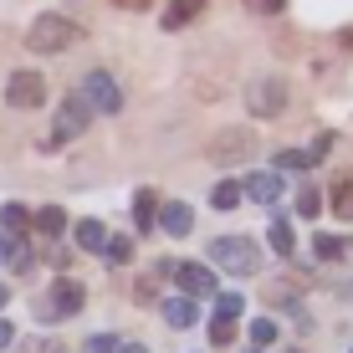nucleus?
Listing matches in <instances>:
<instances>
[{
  "instance_id": "1",
  "label": "nucleus",
  "mask_w": 353,
  "mask_h": 353,
  "mask_svg": "<svg viewBox=\"0 0 353 353\" xmlns=\"http://www.w3.org/2000/svg\"><path fill=\"white\" fill-rule=\"evenodd\" d=\"M77 41H82V26L72 16H57V10L36 16L31 31H26V46L41 52V57H57V52H67V46H77Z\"/></svg>"
},
{
  "instance_id": "2",
  "label": "nucleus",
  "mask_w": 353,
  "mask_h": 353,
  "mask_svg": "<svg viewBox=\"0 0 353 353\" xmlns=\"http://www.w3.org/2000/svg\"><path fill=\"white\" fill-rule=\"evenodd\" d=\"M210 261L225 266V272H236V276L261 272V251H256V241H251V236H221V241H210Z\"/></svg>"
},
{
  "instance_id": "3",
  "label": "nucleus",
  "mask_w": 353,
  "mask_h": 353,
  "mask_svg": "<svg viewBox=\"0 0 353 353\" xmlns=\"http://www.w3.org/2000/svg\"><path fill=\"white\" fill-rule=\"evenodd\" d=\"M210 164H246L251 154H256V133L251 128H225V133H215L210 139Z\"/></svg>"
},
{
  "instance_id": "4",
  "label": "nucleus",
  "mask_w": 353,
  "mask_h": 353,
  "mask_svg": "<svg viewBox=\"0 0 353 353\" xmlns=\"http://www.w3.org/2000/svg\"><path fill=\"white\" fill-rule=\"evenodd\" d=\"M88 118H92V108L82 103V92L62 97V108H57V123H52V133H46V149H57V143L77 139V133L88 128Z\"/></svg>"
},
{
  "instance_id": "5",
  "label": "nucleus",
  "mask_w": 353,
  "mask_h": 353,
  "mask_svg": "<svg viewBox=\"0 0 353 353\" xmlns=\"http://www.w3.org/2000/svg\"><path fill=\"white\" fill-rule=\"evenodd\" d=\"M77 92H82V103H88L92 113H118V108H123V88L113 82V72H88Z\"/></svg>"
},
{
  "instance_id": "6",
  "label": "nucleus",
  "mask_w": 353,
  "mask_h": 353,
  "mask_svg": "<svg viewBox=\"0 0 353 353\" xmlns=\"http://www.w3.org/2000/svg\"><path fill=\"white\" fill-rule=\"evenodd\" d=\"M246 108H251L256 118H276V113L287 108V82H282V77H256V82L246 88Z\"/></svg>"
},
{
  "instance_id": "7",
  "label": "nucleus",
  "mask_w": 353,
  "mask_h": 353,
  "mask_svg": "<svg viewBox=\"0 0 353 353\" xmlns=\"http://www.w3.org/2000/svg\"><path fill=\"white\" fill-rule=\"evenodd\" d=\"M6 103L10 108H41L46 103V77L41 72H10V82H6Z\"/></svg>"
},
{
  "instance_id": "8",
  "label": "nucleus",
  "mask_w": 353,
  "mask_h": 353,
  "mask_svg": "<svg viewBox=\"0 0 353 353\" xmlns=\"http://www.w3.org/2000/svg\"><path fill=\"white\" fill-rule=\"evenodd\" d=\"M82 302H88V292H82V282H72V276H62V282L52 287V297L41 302V318H72V312H82Z\"/></svg>"
},
{
  "instance_id": "9",
  "label": "nucleus",
  "mask_w": 353,
  "mask_h": 353,
  "mask_svg": "<svg viewBox=\"0 0 353 353\" xmlns=\"http://www.w3.org/2000/svg\"><path fill=\"white\" fill-rule=\"evenodd\" d=\"M174 282L185 287L190 297H215V272H210V266L185 261V266H174Z\"/></svg>"
},
{
  "instance_id": "10",
  "label": "nucleus",
  "mask_w": 353,
  "mask_h": 353,
  "mask_svg": "<svg viewBox=\"0 0 353 353\" xmlns=\"http://www.w3.org/2000/svg\"><path fill=\"white\" fill-rule=\"evenodd\" d=\"M241 190H246L256 205H276V200H282V190H287V179H282V169H272V174H251Z\"/></svg>"
},
{
  "instance_id": "11",
  "label": "nucleus",
  "mask_w": 353,
  "mask_h": 353,
  "mask_svg": "<svg viewBox=\"0 0 353 353\" xmlns=\"http://www.w3.org/2000/svg\"><path fill=\"white\" fill-rule=\"evenodd\" d=\"M194 312H200V297H190V292L164 302V323L169 327H194Z\"/></svg>"
},
{
  "instance_id": "12",
  "label": "nucleus",
  "mask_w": 353,
  "mask_h": 353,
  "mask_svg": "<svg viewBox=\"0 0 353 353\" xmlns=\"http://www.w3.org/2000/svg\"><path fill=\"white\" fill-rule=\"evenodd\" d=\"M159 225L169 230V236H190V225H194L190 205H179V200H169V205H159Z\"/></svg>"
},
{
  "instance_id": "13",
  "label": "nucleus",
  "mask_w": 353,
  "mask_h": 353,
  "mask_svg": "<svg viewBox=\"0 0 353 353\" xmlns=\"http://www.w3.org/2000/svg\"><path fill=\"white\" fill-rule=\"evenodd\" d=\"M205 10V0H169L164 6V31H179V26H190L194 16Z\"/></svg>"
},
{
  "instance_id": "14",
  "label": "nucleus",
  "mask_w": 353,
  "mask_h": 353,
  "mask_svg": "<svg viewBox=\"0 0 353 353\" xmlns=\"http://www.w3.org/2000/svg\"><path fill=\"white\" fill-rule=\"evenodd\" d=\"M154 210H159L154 190H139V194H133V225H139V230H154Z\"/></svg>"
},
{
  "instance_id": "15",
  "label": "nucleus",
  "mask_w": 353,
  "mask_h": 353,
  "mask_svg": "<svg viewBox=\"0 0 353 353\" xmlns=\"http://www.w3.org/2000/svg\"><path fill=\"white\" fill-rule=\"evenodd\" d=\"M241 200H246V190H241L236 179H221V185L210 190V205H215V210H236Z\"/></svg>"
},
{
  "instance_id": "16",
  "label": "nucleus",
  "mask_w": 353,
  "mask_h": 353,
  "mask_svg": "<svg viewBox=\"0 0 353 353\" xmlns=\"http://www.w3.org/2000/svg\"><path fill=\"white\" fill-rule=\"evenodd\" d=\"M266 241L276 246V256H292V221H287V215H272V225H266Z\"/></svg>"
},
{
  "instance_id": "17",
  "label": "nucleus",
  "mask_w": 353,
  "mask_h": 353,
  "mask_svg": "<svg viewBox=\"0 0 353 353\" xmlns=\"http://www.w3.org/2000/svg\"><path fill=\"white\" fill-rule=\"evenodd\" d=\"M318 159H312V149H282L276 154V169H282V174H302V169H312Z\"/></svg>"
},
{
  "instance_id": "18",
  "label": "nucleus",
  "mask_w": 353,
  "mask_h": 353,
  "mask_svg": "<svg viewBox=\"0 0 353 353\" xmlns=\"http://www.w3.org/2000/svg\"><path fill=\"white\" fill-rule=\"evenodd\" d=\"M103 261H108V266H128V261H133V241H128V236H108V241H103Z\"/></svg>"
},
{
  "instance_id": "19",
  "label": "nucleus",
  "mask_w": 353,
  "mask_h": 353,
  "mask_svg": "<svg viewBox=\"0 0 353 353\" xmlns=\"http://www.w3.org/2000/svg\"><path fill=\"white\" fill-rule=\"evenodd\" d=\"M103 241H108V225L103 221H82L77 225V246L82 251H103Z\"/></svg>"
},
{
  "instance_id": "20",
  "label": "nucleus",
  "mask_w": 353,
  "mask_h": 353,
  "mask_svg": "<svg viewBox=\"0 0 353 353\" xmlns=\"http://www.w3.org/2000/svg\"><path fill=\"white\" fill-rule=\"evenodd\" d=\"M0 225H6V236H21V230L31 225V210L26 205H6V210H0Z\"/></svg>"
},
{
  "instance_id": "21",
  "label": "nucleus",
  "mask_w": 353,
  "mask_h": 353,
  "mask_svg": "<svg viewBox=\"0 0 353 353\" xmlns=\"http://www.w3.org/2000/svg\"><path fill=\"white\" fill-rule=\"evenodd\" d=\"M36 230H41V236H62V230H67V215L57 210V205H46V210H36Z\"/></svg>"
},
{
  "instance_id": "22",
  "label": "nucleus",
  "mask_w": 353,
  "mask_h": 353,
  "mask_svg": "<svg viewBox=\"0 0 353 353\" xmlns=\"http://www.w3.org/2000/svg\"><path fill=\"white\" fill-rule=\"evenodd\" d=\"M333 210L338 215H353V174H338L333 179Z\"/></svg>"
},
{
  "instance_id": "23",
  "label": "nucleus",
  "mask_w": 353,
  "mask_h": 353,
  "mask_svg": "<svg viewBox=\"0 0 353 353\" xmlns=\"http://www.w3.org/2000/svg\"><path fill=\"white\" fill-rule=\"evenodd\" d=\"M343 251H348L343 236H318V241H312V256H318V261H338Z\"/></svg>"
},
{
  "instance_id": "24",
  "label": "nucleus",
  "mask_w": 353,
  "mask_h": 353,
  "mask_svg": "<svg viewBox=\"0 0 353 353\" xmlns=\"http://www.w3.org/2000/svg\"><path fill=\"white\" fill-rule=\"evenodd\" d=\"M318 210H323V194H318V185H302V190H297V215L318 221Z\"/></svg>"
},
{
  "instance_id": "25",
  "label": "nucleus",
  "mask_w": 353,
  "mask_h": 353,
  "mask_svg": "<svg viewBox=\"0 0 353 353\" xmlns=\"http://www.w3.org/2000/svg\"><path fill=\"white\" fill-rule=\"evenodd\" d=\"M210 343H215V348L236 343V318H221V312H215V318H210Z\"/></svg>"
},
{
  "instance_id": "26",
  "label": "nucleus",
  "mask_w": 353,
  "mask_h": 353,
  "mask_svg": "<svg viewBox=\"0 0 353 353\" xmlns=\"http://www.w3.org/2000/svg\"><path fill=\"white\" fill-rule=\"evenodd\" d=\"M215 312H221V318H241V312H246V297H241V292H215Z\"/></svg>"
},
{
  "instance_id": "27",
  "label": "nucleus",
  "mask_w": 353,
  "mask_h": 353,
  "mask_svg": "<svg viewBox=\"0 0 353 353\" xmlns=\"http://www.w3.org/2000/svg\"><path fill=\"white\" fill-rule=\"evenodd\" d=\"M272 338H276V323H272V318H256V323H251V343H256V348H266Z\"/></svg>"
},
{
  "instance_id": "28",
  "label": "nucleus",
  "mask_w": 353,
  "mask_h": 353,
  "mask_svg": "<svg viewBox=\"0 0 353 353\" xmlns=\"http://www.w3.org/2000/svg\"><path fill=\"white\" fill-rule=\"evenodd\" d=\"M82 353H118V343H113V338H103V333H97V338H88V343H82Z\"/></svg>"
},
{
  "instance_id": "29",
  "label": "nucleus",
  "mask_w": 353,
  "mask_h": 353,
  "mask_svg": "<svg viewBox=\"0 0 353 353\" xmlns=\"http://www.w3.org/2000/svg\"><path fill=\"white\" fill-rule=\"evenodd\" d=\"M287 0H246V10H256V16H276Z\"/></svg>"
},
{
  "instance_id": "30",
  "label": "nucleus",
  "mask_w": 353,
  "mask_h": 353,
  "mask_svg": "<svg viewBox=\"0 0 353 353\" xmlns=\"http://www.w3.org/2000/svg\"><path fill=\"white\" fill-rule=\"evenodd\" d=\"M21 353H62V343H57V338H36V343H26Z\"/></svg>"
},
{
  "instance_id": "31",
  "label": "nucleus",
  "mask_w": 353,
  "mask_h": 353,
  "mask_svg": "<svg viewBox=\"0 0 353 353\" xmlns=\"http://www.w3.org/2000/svg\"><path fill=\"white\" fill-rule=\"evenodd\" d=\"M113 6H118V10H149L154 0H113Z\"/></svg>"
},
{
  "instance_id": "32",
  "label": "nucleus",
  "mask_w": 353,
  "mask_h": 353,
  "mask_svg": "<svg viewBox=\"0 0 353 353\" xmlns=\"http://www.w3.org/2000/svg\"><path fill=\"white\" fill-rule=\"evenodd\" d=\"M10 246H16V241H10V236H0V261H10Z\"/></svg>"
},
{
  "instance_id": "33",
  "label": "nucleus",
  "mask_w": 353,
  "mask_h": 353,
  "mask_svg": "<svg viewBox=\"0 0 353 353\" xmlns=\"http://www.w3.org/2000/svg\"><path fill=\"white\" fill-rule=\"evenodd\" d=\"M118 353H149L143 343H118Z\"/></svg>"
},
{
  "instance_id": "34",
  "label": "nucleus",
  "mask_w": 353,
  "mask_h": 353,
  "mask_svg": "<svg viewBox=\"0 0 353 353\" xmlns=\"http://www.w3.org/2000/svg\"><path fill=\"white\" fill-rule=\"evenodd\" d=\"M10 343V323H0V348H6Z\"/></svg>"
},
{
  "instance_id": "35",
  "label": "nucleus",
  "mask_w": 353,
  "mask_h": 353,
  "mask_svg": "<svg viewBox=\"0 0 353 353\" xmlns=\"http://www.w3.org/2000/svg\"><path fill=\"white\" fill-rule=\"evenodd\" d=\"M0 307H6V287H0Z\"/></svg>"
},
{
  "instance_id": "36",
  "label": "nucleus",
  "mask_w": 353,
  "mask_h": 353,
  "mask_svg": "<svg viewBox=\"0 0 353 353\" xmlns=\"http://www.w3.org/2000/svg\"><path fill=\"white\" fill-rule=\"evenodd\" d=\"M292 353H302V348H292Z\"/></svg>"
},
{
  "instance_id": "37",
  "label": "nucleus",
  "mask_w": 353,
  "mask_h": 353,
  "mask_svg": "<svg viewBox=\"0 0 353 353\" xmlns=\"http://www.w3.org/2000/svg\"><path fill=\"white\" fill-rule=\"evenodd\" d=\"M246 353H256V348H246Z\"/></svg>"
}]
</instances>
